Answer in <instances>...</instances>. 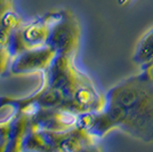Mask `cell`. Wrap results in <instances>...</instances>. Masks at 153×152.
Segmentation results:
<instances>
[{
  "instance_id": "6da1fadb",
  "label": "cell",
  "mask_w": 153,
  "mask_h": 152,
  "mask_svg": "<svg viewBox=\"0 0 153 152\" xmlns=\"http://www.w3.org/2000/svg\"><path fill=\"white\" fill-rule=\"evenodd\" d=\"M152 70H140L114 85L104 95L101 111L79 112L76 127L103 139L113 129L144 143H153Z\"/></svg>"
},
{
  "instance_id": "7a4b0ae2",
  "label": "cell",
  "mask_w": 153,
  "mask_h": 152,
  "mask_svg": "<svg viewBox=\"0 0 153 152\" xmlns=\"http://www.w3.org/2000/svg\"><path fill=\"white\" fill-rule=\"evenodd\" d=\"M73 58L74 55L56 53L42 72L45 78L44 83L62 93L64 98L62 108L79 113L73 102V96L82 85L90 81V78L76 69Z\"/></svg>"
},
{
  "instance_id": "3957f363",
  "label": "cell",
  "mask_w": 153,
  "mask_h": 152,
  "mask_svg": "<svg viewBox=\"0 0 153 152\" xmlns=\"http://www.w3.org/2000/svg\"><path fill=\"white\" fill-rule=\"evenodd\" d=\"M48 24V36L46 45L58 54L76 55L80 26L76 16L69 10H59L46 14Z\"/></svg>"
},
{
  "instance_id": "277c9868",
  "label": "cell",
  "mask_w": 153,
  "mask_h": 152,
  "mask_svg": "<svg viewBox=\"0 0 153 152\" xmlns=\"http://www.w3.org/2000/svg\"><path fill=\"white\" fill-rule=\"evenodd\" d=\"M63 95L55 88H51L44 83L41 88L25 97H12V96H0V110L6 107L13 108L14 112H23L32 117L40 109H51L63 105Z\"/></svg>"
},
{
  "instance_id": "5b68a950",
  "label": "cell",
  "mask_w": 153,
  "mask_h": 152,
  "mask_svg": "<svg viewBox=\"0 0 153 152\" xmlns=\"http://www.w3.org/2000/svg\"><path fill=\"white\" fill-rule=\"evenodd\" d=\"M39 133L49 146L51 151L76 152L97 150V139H94L87 130L79 127H73L63 132L39 130Z\"/></svg>"
},
{
  "instance_id": "8992f818",
  "label": "cell",
  "mask_w": 153,
  "mask_h": 152,
  "mask_svg": "<svg viewBox=\"0 0 153 152\" xmlns=\"http://www.w3.org/2000/svg\"><path fill=\"white\" fill-rule=\"evenodd\" d=\"M56 51L49 46L44 45L34 48H27L12 58L9 72L13 76L30 75L44 71L54 58Z\"/></svg>"
},
{
  "instance_id": "52a82bcc",
  "label": "cell",
  "mask_w": 153,
  "mask_h": 152,
  "mask_svg": "<svg viewBox=\"0 0 153 152\" xmlns=\"http://www.w3.org/2000/svg\"><path fill=\"white\" fill-rule=\"evenodd\" d=\"M78 113L64 108L40 109L30 117V127L36 130L63 132L76 127Z\"/></svg>"
},
{
  "instance_id": "ba28073f",
  "label": "cell",
  "mask_w": 153,
  "mask_h": 152,
  "mask_svg": "<svg viewBox=\"0 0 153 152\" xmlns=\"http://www.w3.org/2000/svg\"><path fill=\"white\" fill-rule=\"evenodd\" d=\"M30 126V117L23 112H13L10 115V128L5 152L21 151V143Z\"/></svg>"
},
{
  "instance_id": "9c48e42d",
  "label": "cell",
  "mask_w": 153,
  "mask_h": 152,
  "mask_svg": "<svg viewBox=\"0 0 153 152\" xmlns=\"http://www.w3.org/2000/svg\"><path fill=\"white\" fill-rule=\"evenodd\" d=\"M22 34L27 48H34L39 46L46 45L47 36H48V24L46 14L39 17L31 24L22 28Z\"/></svg>"
},
{
  "instance_id": "30bf717a",
  "label": "cell",
  "mask_w": 153,
  "mask_h": 152,
  "mask_svg": "<svg viewBox=\"0 0 153 152\" xmlns=\"http://www.w3.org/2000/svg\"><path fill=\"white\" fill-rule=\"evenodd\" d=\"M133 62L138 65L140 70L153 69V28L138 40L133 55Z\"/></svg>"
},
{
  "instance_id": "8fae6325",
  "label": "cell",
  "mask_w": 153,
  "mask_h": 152,
  "mask_svg": "<svg viewBox=\"0 0 153 152\" xmlns=\"http://www.w3.org/2000/svg\"><path fill=\"white\" fill-rule=\"evenodd\" d=\"M21 26V19L12 9L0 16V49H5L10 32Z\"/></svg>"
},
{
  "instance_id": "7c38bea8",
  "label": "cell",
  "mask_w": 153,
  "mask_h": 152,
  "mask_svg": "<svg viewBox=\"0 0 153 152\" xmlns=\"http://www.w3.org/2000/svg\"><path fill=\"white\" fill-rule=\"evenodd\" d=\"M21 151H51L39 130L29 126L21 143Z\"/></svg>"
},
{
  "instance_id": "4fadbf2b",
  "label": "cell",
  "mask_w": 153,
  "mask_h": 152,
  "mask_svg": "<svg viewBox=\"0 0 153 152\" xmlns=\"http://www.w3.org/2000/svg\"><path fill=\"white\" fill-rule=\"evenodd\" d=\"M5 49H6L7 53H8L10 60L14 58L16 55H19V53H22L23 51L27 49V46H26L25 41H24V39H23L22 28H21V26L10 32Z\"/></svg>"
},
{
  "instance_id": "5bb4252c",
  "label": "cell",
  "mask_w": 153,
  "mask_h": 152,
  "mask_svg": "<svg viewBox=\"0 0 153 152\" xmlns=\"http://www.w3.org/2000/svg\"><path fill=\"white\" fill-rule=\"evenodd\" d=\"M9 128H10V117L7 120L0 121V151H5L6 149L9 136Z\"/></svg>"
},
{
  "instance_id": "9a60e30c",
  "label": "cell",
  "mask_w": 153,
  "mask_h": 152,
  "mask_svg": "<svg viewBox=\"0 0 153 152\" xmlns=\"http://www.w3.org/2000/svg\"><path fill=\"white\" fill-rule=\"evenodd\" d=\"M9 61H10V57L6 49H0V76L5 73Z\"/></svg>"
},
{
  "instance_id": "2e32d148",
  "label": "cell",
  "mask_w": 153,
  "mask_h": 152,
  "mask_svg": "<svg viewBox=\"0 0 153 152\" xmlns=\"http://www.w3.org/2000/svg\"><path fill=\"white\" fill-rule=\"evenodd\" d=\"M13 8V0H0V16Z\"/></svg>"
},
{
  "instance_id": "e0dca14e",
  "label": "cell",
  "mask_w": 153,
  "mask_h": 152,
  "mask_svg": "<svg viewBox=\"0 0 153 152\" xmlns=\"http://www.w3.org/2000/svg\"><path fill=\"white\" fill-rule=\"evenodd\" d=\"M129 1H130V0H119L118 2H119L120 6H125V5H127Z\"/></svg>"
}]
</instances>
